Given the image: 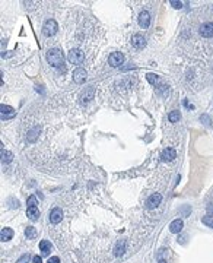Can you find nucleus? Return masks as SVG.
Wrapping results in <instances>:
<instances>
[{
	"mask_svg": "<svg viewBox=\"0 0 213 263\" xmlns=\"http://www.w3.org/2000/svg\"><path fill=\"white\" fill-rule=\"evenodd\" d=\"M47 60L53 67H61L64 64V57H63L61 51L57 48H51L47 51Z\"/></svg>",
	"mask_w": 213,
	"mask_h": 263,
	"instance_id": "obj_1",
	"label": "nucleus"
},
{
	"mask_svg": "<svg viewBox=\"0 0 213 263\" xmlns=\"http://www.w3.org/2000/svg\"><path fill=\"white\" fill-rule=\"evenodd\" d=\"M181 119V114H179V111H171L169 114H168V120L171 123H175L178 122Z\"/></svg>",
	"mask_w": 213,
	"mask_h": 263,
	"instance_id": "obj_22",
	"label": "nucleus"
},
{
	"mask_svg": "<svg viewBox=\"0 0 213 263\" xmlns=\"http://www.w3.org/2000/svg\"><path fill=\"white\" fill-rule=\"evenodd\" d=\"M149 23H150V15H149V12L147 10H142L140 15H139V25L142 28H147Z\"/></svg>",
	"mask_w": 213,
	"mask_h": 263,
	"instance_id": "obj_12",
	"label": "nucleus"
},
{
	"mask_svg": "<svg viewBox=\"0 0 213 263\" xmlns=\"http://www.w3.org/2000/svg\"><path fill=\"white\" fill-rule=\"evenodd\" d=\"M200 34L204 38H212L213 37V23L212 22H206L200 26Z\"/></svg>",
	"mask_w": 213,
	"mask_h": 263,
	"instance_id": "obj_9",
	"label": "nucleus"
},
{
	"mask_svg": "<svg viewBox=\"0 0 213 263\" xmlns=\"http://www.w3.org/2000/svg\"><path fill=\"white\" fill-rule=\"evenodd\" d=\"M48 263H60V259H58L57 256H54V257H51V259L48 260Z\"/></svg>",
	"mask_w": 213,
	"mask_h": 263,
	"instance_id": "obj_27",
	"label": "nucleus"
},
{
	"mask_svg": "<svg viewBox=\"0 0 213 263\" xmlns=\"http://www.w3.org/2000/svg\"><path fill=\"white\" fill-rule=\"evenodd\" d=\"M93 95H95V86H88L86 89H83L80 97H79L80 104L86 105L88 103H90V100H93Z\"/></svg>",
	"mask_w": 213,
	"mask_h": 263,
	"instance_id": "obj_3",
	"label": "nucleus"
},
{
	"mask_svg": "<svg viewBox=\"0 0 213 263\" xmlns=\"http://www.w3.org/2000/svg\"><path fill=\"white\" fill-rule=\"evenodd\" d=\"M26 203H28V208H35L36 206V197L35 196H29Z\"/></svg>",
	"mask_w": 213,
	"mask_h": 263,
	"instance_id": "obj_24",
	"label": "nucleus"
},
{
	"mask_svg": "<svg viewBox=\"0 0 213 263\" xmlns=\"http://www.w3.org/2000/svg\"><path fill=\"white\" fill-rule=\"evenodd\" d=\"M169 3H171V4H172V6H174L175 9H181V7H182V3H181V1H175V0H171Z\"/></svg>",
	"mask_w": 213,
	"mask_h": 263,
	"instance_id": "obj_26",
	"label": "nucleus"
},
{
	"mask_svg": "<svg viewBox=\"0 0 213 263\" xmlns=\"http://www.w3.org/2000/svg\"><path fill=\"white\" fill-rule=\"evenodd\" d=\"M160 200H162V196H160L159 193H153L152 196L147 197V200H146V208H147V209H155L160 203Z\"/></svg>",
	"mask_w": 213,
	"mask_h": 263,
	"instance_id": "obj_6",
	"label": "nucleus"
},
{
	"mask_svg": "<svg viewBox=\"0 0 213 263\" xmlns=\"http://www.w3.org/2000/svg\"><path fill=\"white\" fill-rule=\"evenodd\" d=\"M25 235H26L29 240H34V238H36V229L34 227H28L25 229Z\"/></svg>",
	"mask_w": 213,
	"mask_h": 263,
	"instance_id": "obj_20",
	"label": "nucleus"
},
{
	"mask_svg": "<svg viewBox=\"0 0 213 263\" xmlns=\"http://www.w3.org/2000/svg\"><path fill=\"white\" fill-rule=\"evenodd\" d=\"M201 221H203V224H204V225L213 228V216H203V218H201Z\"/></svg>",
	"mask_w": 213,
	"mask_h": 263,
	"instance_id": "obj_23",
	"label": "nucleus"
},
{
	"mask_svg": "<svg viewBox=\"0 0 213 263\" xmlns=\"http://www.w3.org/2000/svg\"><path fill=\"white\" fill-rule=\"evenodd\" d=\"M73 81L76 84H83L86 81V70L82 69V67L74 69V72H73Z\"/></svg>",
	"mask_w": 213,
	"mask_h": 263,
	"instance_id": "obj_8",
	"label": "nucleus"
},
{
	"mask_svg": "<svg viewBox=\"0 0 213 263\" xmlns=\"http://www.w3.org/2000/svg\"><path fill=\"white\" fill-rule=\"evenodd\" d=\"M131 44H133V47H136V48H143V47L146 45V38H144L142 34H134L131 37Z\"/></svg>",
	"mask_w": 213,
	"mask_h": 263,
	"instance_id": "obj_11",
	"label": "nucleus"
},
{
	"mask_svg": "<svg viewBox=\"0 0 213 263\" xmlns=\"http://www.w3.org/2000/svg\"><path fill=\"white\" fill-rule=\"evenodd\" d=\"M125 251V240H118V243L115 244V248H114V254L117 257L123 256Z\"/></svg>",
	"mask_w": 213,
	"mask_h": 263,
	"instance_id": "obj_15",
	"label": "nucleus"
},
{
	"mask_svg": "<svg viewBox=\"0 0 213 263\" xmlns=\"http://www.w3.org/2000/svg\"><path fill=\"white\" fill-rule=\"evenodd\" d=\"M108 63H109V66H112V67L121 66V64L124 63V56H123V53H112V54H109Z\"/></svg>",
	"mask_w": 213,
	"mask_h": 263,
	"instance_id": "obj_5",
	"label": "nucleus"
},
{
	"mask_svg": "<svg viewBox=\"0 0 213 263\" xmlns=\"http://www.w3.org/2000/svg\"><path fill=\"white\" fill-rule=\"evenodd\" d=\"M83 59H85V54H83L82 50H79V48H73V50H70L69 56H67V60H69L70 63H73V64H79V63H82Z\"/></svg>",
	"mask_w": 213,
	"mask_h": 263,
	"instance_id": "obj_2",
	"label": "nucleus"
},
{
	"mask_svg": "<svg viewBox=\"0 0 213 263\" xmlns=\"http://www.w3.org/2000/svg\"><path fill=\"white\" fill-rule=\"evenodd\" d=\"M26 215H28V218L31 219V221H36L38 219V216H39V210L38 208H28L26 209Z\"/></svg>",
	"mask_w": 213,
	"mask_h": 263,
	"instance_id": "obj_18",
	"label": "nucleus"
},
{
	"mask_svg": "<svg viewBox=\"0 0 213 263\" xmlns=\"http://www.w3.org/2000/svg\"><path fill=\"white\" fill-rule=\"evenodd\" d=\"M182 227H184V224H182L181 219H174V221L171 222V225H169V231L174 232V234H178V232L182 229Z\"/></svg>",
	"mask_w": 213,
	"mask_h": 263,
	"instance_id": "obj_16",
	"label": "nucleus"
},
{
	"mask_svg": "<svg viewBox=\"0 0 213 263\" xmlns=\"http://www.w3.org/2000/svg\"><path fill=\"white\" fill-rule=\"evenodd\" d=\"M12 159H13V154H12V152H9V151H1V161H3L4 164L12 162Z\"/></svg>",
	"mask_w": 213,
	"mask_h": 263,
	"instance_id": "obj_19",
	"label": "nucleus"
},
{
	"mask_svg": "<svg viewBox=\"0 0 213 263\" xmlns=\"http://www.w3.org/2000/svg\"><path fill=\"white\" fill-rule=\"evenodd\" d=\"M32 263H42V260H41L39 256H34V257H32Z\"/></svg>",
	"mask_w": 213,
	"mask_h": 263,
	"instance_id": "obj_28",
	"label": "nucleus"
},
{
	"mask_svg": "<svg viewBox=\"0 0 213 263\" xmlns=\"http://www.w3.org/2000/svg\"><path fill=\"white\" fill-rule=\"evenodd\" d=\"M175 157H177V154H175V151L172 148H165L162 151V155H160L162 161H172Z\"/></svg>",
	"mask_w": 213,
	"mask_h": 263,
	"instance_id": "obj_13",
	"label": "nucleus"
},
{
	"mask_svg": "<svg viewBox=\"0 0 213 263\" xmlns=\"http://www.w3.org/2000/svg\"><path fill=\"white\" fill-rule=\"evenodd\" d=\"M0 111H1V119L3 120H9V119H13L15 117V110L12 108V107H9V105H4L1 104L0 105Z\"/></svg>",
	"mask_w": 213,
	"mask_h": 263,
	"instance_id": "obj_7",
	"label": "nucleus"
},
{
	"mask_svg": "<svg viewBox=\"0 0 213 263\" xmlns=\"http://www.w3.org/2000/svg\"><path fill=\"white\" fill-rule=\"evenodd\" d=\"M207 210H209L210 213H213V203H210V205L207 206Z\"/></svg>",
	"mask_w": 213,
	"mask_h": 263,
	"instance_id": "obj_29",
	"label": "nucleus"
},
{
	"mask_svg": "<svg viewBox=\"0 0 213 263\" xmlns=\"http://www.w3.org/2000/svg\"><path fill=\"white\" fill-rule=\"evenodd\" d=\"M28 260H29V254H23L20 259H18L16 263H28Z\"/></svg>",
	"mask_w": 213,
	"mask_h": 263,
	"instance_id": "obj_25",
	"label": "nucleus"
},
{
	"mask_svg": "<svg viewBox=\"0 0 213 263\" xmlns=\"http://www.w3.org/2000/svg\"><path fill=\"white\" fill-rule=\"evenodd\" d=\"M61 219H63V210L60 208L51 209V212H50V222L51 224H58Z\"/></svg>",
	"mask_w": 213,
	"mask_h": 263,
	"instance_id": "obj_10",
	"label": "nucleus"
},
{
	"mask_svg": "<svg viewBox=\"0 0 213 263\" xmlns=\"http://www.w3.org/2000/svg\"><path fill=\"white\" fill-rule=\"evenodd\" d=\"M159 263H166V262L165 260H159Z\"/></svg>",
	"mask_w": 213,
	"mask_h": 263,
	"instance_id": "obj_30",
	"label": "nucleus"
},
{
	"mask_svg": "<svg viewBox=\"0 0 213 263\" xmlns=\"http://www.w3.org/2000/svg\"><path fill=\"white\" fill-rule=\"evenodd\" d=\"M146 79H147V82L152 84V85H156V84L159 82V78H158V75H155V73H147V75H146Z\"/></svg>",
	"mask_w": 213,
	"mask_h": 263,
	"instance_id": "obj_21",
	"label": "nucleus"
},
{
	"mask_svg": "<svg viewBox=\"0 0 213 263\" xmlns=\"http://www.w3.org/2000/svg\"><path fill=\"white\" fill-rule=\"evenodd\" d=\"M12 237H13V229L12 228H3L1 229V232H0L1 241H9Z\"/></svg>",
	"mask_w": 213,
	"mask_h": 263,
	"instance_id": "obj_17",
	"label": "nucleus"
},
{
	"mask_svg": "<svg viewBox=\"0 0 213 263\" xmlns=\"http://www.w3.org/2000/svg\"><path fill=\"white\" fill-rule=\"evenodd\" d=\"M57 32V22L54 21V19H48V21H45V23H44V26H42V34L45 35V37H51Z\"/></svg>",
	"mask_w": 213,
	"mask_h": 263,
	"instance_id": "obj_4",
	"label": "nucleus"
},
{
	"mask_svg": "<svg viewBox=\"0 0 213 263\" xmlns=\"http://www.w3.org/2000/svg\"><path fill=\"white\" fill-rule=\"evenodd\" d=\"M39 250H41V254H42V256H48L50 251H51V243L47 241V240L39 241Z\"/></svg>",
	"mask_w": 213,
	"mask_h": 263,
	"instance_id": "obj_14",
	"label": "nucleus"
}]
</instances>
